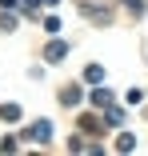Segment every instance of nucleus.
I'll return each instance as SVG.
<instances>
[{
    "label": "nucleus",
    "instance_id": "obj_1",
    "mask_svg": "<svg viewBox=\"0 0 148 156\" xmlns=\"http://www.w3.org/2000/svg\"><path fill=\"white\" fill-rule=\"evenodd\" d=\"M48 128H52V124H48V120H36V124H32V128H28V132H24V136H28V140H40V144H44V140H48V136H52V132H48Z\"/></svg>",
    "mask_w": 148,
    "mask_h": 156
},
{
    "label": "nucleus",
    "instance_id": "obj_2",
    "mask_svg": "<svg viewBox=\"0 0 148 156\" xmlns=\"http://www.w3.org/2000/svg\"><path fill=\"white\" fill-rule=\"evenodd\" d=\"M44 56H48V60H64V56H68V44H64V40H52Z\"/></svg>",
    "mask_w": 148,
    "mask_h": 156
},
{
    "label": "nucleus",
    "instance_id": "obj_3",
    "mask_svg": "<svg viewBox=\"0 0 148 156\" xmlns=\"http://www.w3.org/2000/svg\"><path fill=\"white\" fill-rule=\"evenodd\" d=\"M60 104H64V108L80 104V88H64V92H60Z\"/></svg>",
    "mask_w": 148,
    "mask_h": 156
},
{
    "label": "nucleus",
    "instance_id": "obj_4",
    "mask_svg": "<svg viewBox=\"0 0 148 156\" xmlns=\"http://www.w3.org/2000/svg\"><path fill=\"white\" fill-rule=\"evenodd\" d=\"M108 100H112L108 88H96V92H92V104H108Z\"/></svg>",
    "mask_w": 148,
    "mask_h": 156
},
{
    "label": "nucleus",
    "instance_id": "obj_5",
    "mask_svg": "<svg viewBox=\"0 0 148 156\" xmlns=\"http://www.w3.org/2000/svg\"><path fill=\"white\" fill-rule=\"evenodd\" d=\"M0 116H4V120H20V108H16V104H4V108H0Z\"/></svg>",
    "mask_w": 148,
    "mask_h": 156
},
{
    "label": "nucleus",
    "instance_id": "obj_6",
    "mask_svg": "<svg viewBox=\"0 0 148 156\" xmlns=\"http://www.w3.org/2000/svg\"><path fill=\"white\" fill-rule=\"evenodd\" d=\"M84 76H88V80H92V84H96V80H104V68H100V64H92V68H88Z\"/></svg>",
    "mask_w": 148,
    "mask_h": 156
},
{
    "label": "nucleus",
    "instance_id": "obj_7",
    "mask_svg": "<svg viewBox=\"0 0 148 156\" xmlns=\"http://www.w3.org/2000/svg\"><path fill=\"white\" fill-rule=\"evenodd\" d=\"M116 148H120V152H128V148H136V140H132V136H120V140H116Z\"/></svg>",
    "mask_w": 148,
    "mask_h": 156
},
{
    "label": "nucleus",
    "instance_id": "obj_8",
    "mask_svg": "<svg viewBox=\"0 0 148 156\" xmlns=\"http://www.w3.org/2000/svg\"><path fill=\"white\" fill-rule=\"evenodd\" d=\"M44 4H56V0H44Z\"/></svg>",
    "mask_w": 148,
    "mask_h": 156
}]
</instances>
